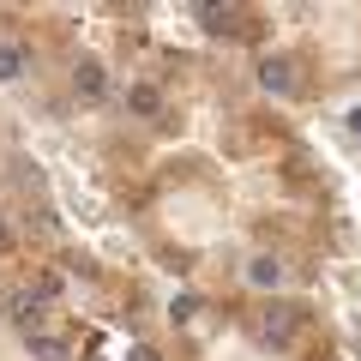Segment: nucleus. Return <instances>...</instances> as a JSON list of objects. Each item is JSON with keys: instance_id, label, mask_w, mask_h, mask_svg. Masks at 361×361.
Segmentation results:
<instances>
[{"instance_id": "5", "label": "nucleus", "mask_w": 361, "mask_h": 361, "mask_svg": "<svg viewBox=\"0 0 361 361\" xmlns=\"http://www.w3.org/2000/svg\"><path fill=\"white\" fill-rule=\"evenodd\" d=\"M247 283H253V289H283V283H289V271H283V259H271V253L247 259Z\"/></svg>"}, {"instance_id": "3", "label": "nucleus", "mask_w": 361, "mask_h": 361, "mask_svg": "<svg viewBox=\"0 0 361 361\" xmlns=\"http://www.w3.org/2000/svg\"><path fill=\"white\" fill-rule=\"evenodd\" d=\"M199 25L217 42H247V13L241 6H199Z\"/></svg>"}, {"instance_id": "6", "label": "nucleus", "mask_w": 361, "mask_h": 361, "mask_svg": "<svg viewBox=\"0 0 361 361\" xmlns=\"http://www.w3.org/2000/svg\"><path fill=\"white\" fill-rule=\"evenodd\" d=\"M127 109H133L139 121L163 115V90H157V85H133V90H127Z\"/></svg>"}, {"instance_id": "1", "label": "nucleus", "mask_w": 361, "mask_h": 361, "mask_svg": "<svg viewBox=\"0 0 361 361\" xmlns=\"http://www.w3.org/2000/svg\"><path fill=\"white\" fill-rule=\"evenodd\" d=\"M61 301V277H42V283H30V289H18L13 301H6V313H13V325L25 337H37V325H42V313Z\"/></svg>"}, {"instance_id": "2", "label": "nucleus", "mask_w": 361, "mask_h": 361, "mask_svg": "<svg viewBox=\"0 0 361 361\" xmlns=\"http://www.w3.org/2000/svg\"><path fill=\"white\" fill-rule=\"evenodd\" d=\"M295 331H301V307H289V301H277V307L259 313V343L265 349H289Z\"/></svg>"}, {"instance_id": "9", "label": "nucleus", "mask_w": 361, "mask_h": 361, "mask_svg": "<svg viewBox=\"0 0 361 361\" xmlns=\"http://www.w3.org/2000/svg\"><path fill=\"white\" fill-rule=\"evenodd\" d=\"M30 355H37V361H66V355H73V349H66V337H30Z\"/></svg>"}, {"instance_id": "11", "label": "nucleus", "mask_w": 361, "mask_h": 361, "mask_svg": "<svg viewBox=\"0 0 361 361\" xmlns=\"http://www.w3.org/2000/svg\"><path fill=\"white\" fill-rule=\"evenodd\" d=\"M349 133H361V109H349Z\"/></svg>"}, {"instance_id": "10", "label": "nucleus", "mask_w": 361, "mask_h": 361, "mask_svg": "<svg viewBox=\"0 0 361 361\" xmlns=\"http://www.w3.org/2000/svg\"><path fill=\"white\" fill-rule=\"evenodd\" d=\"M0 253H13V223H0Z\"/></svg>"}, {"instance_id": "4", "label": "nucleus", "mask_w": 361, "mask_h": 361, "mask_svg": "<svg viewBox=\"0 0 361 361\" xmlns=\"http://www.w3.org/2000/svg\"><path fill=\"white\" fill-rule=\"evenodd\" d=\"M259 85H265L271 97H289V90H295V61H289V54H265V61H259Z\"/></svg>"}, {"instance_id": "8", "label": "nucleus", "mask_w": 361, "mask_h": 361, "mask_svg": "<svg viewBox=\"0 0 361 361\" xmlns=\"http://www.w3.org/2000/svg\"><path fill=\"white\" fill-rule=\"evenodd\" d=\"M25 49H18V42H0V85H13V78H25Z\"/></svg>"}, {"instance_id": "7", "label": "nucleus", "mask_w": 361, "mask_h": 361, "mask_svg": "<svg viewBox=\"0 0 361 361\" xmlns=\"http://www.w3.org/2000/svg\"><path fill=\"white\" fill-rule=\"evenodd\" d=\"M78 97H90V103H97V97H103V90H109V78H103V66H97V61H78Z\"/></svg>"}]
</instances>
